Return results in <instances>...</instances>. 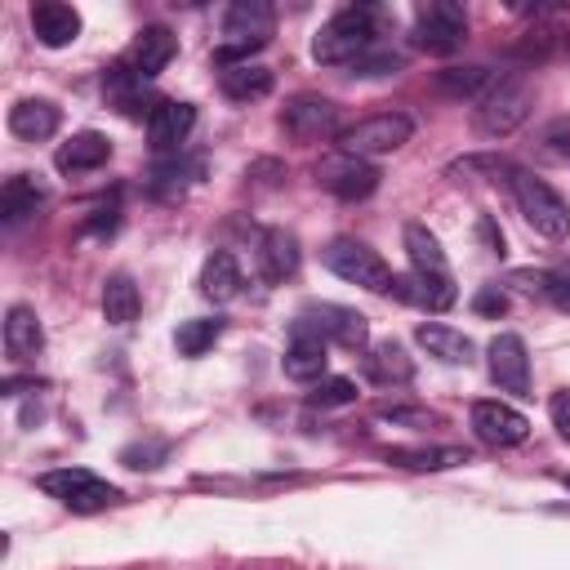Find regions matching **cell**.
I'll return each instance as SVG.
<instances>
[{"mask_svg": "<svg viewBox=\"0 0 570 570\" xmlns=\"http://www.w3.org/2000/svg\"><path fill=\"white\" fill-rule=\"evenodd\" d=\"M325 365H330V356H325V338L312 334V330H298L294 343H289L285 356H281L285 379H298V383H312V379L321 383V379H325Z\"/></svg>", "mask_w": 570, "mask_h": 570, "instance_id": "21", "label": "cell"}, {"mask_svg": "<svg viewBox=\"0 0 570 570\" xmlns=\"http://www.w3.org/2000/svg\"><path fill=\"white\" fill-rule=\"evenodd\" d=\"M272 27H276V13H272L267 0H236L223 18V40H218L214 58L223 67L249 62V53H258L272 40Z\"/></svg>", "mask_w": 570, "mask_h": 570, "instance_id": "2", "label": "cell"}, {"mask_svg": "<svg viewBox=\"0 0 570 570\" xmlns=\"http://www.w3.org/2000/svg\"><path fill=\"white\" fill-rule=\"evenodd\" d=\"M463 36H468L463 4H454V0H428V4L414 9V45L423 53L445 58V53H454L463 45Z\"/></svg>", "mask_w": 570, "mask_h": 570, "instance_id": "8", "label": "cell"}, {"mask_svg": "<svg viewBox=\"0 0 570 570\" xmlns=\"http://www.w3.org/2000/svg\"><path fill=\"white\" fill-rule=\"evenodd\" d=\"M138 307H142V298H138L134 276L111 272L102 281V316H107V325H134L138 321Z\"/></svg>", "mask_w": 570, "mask_h": 570, "instance_id": "27", "label": "cell"}, {"mask_svg": "<svg viewBox=\"0 0 570 570\" xmlns=\"http://www.w3.org/2000/svg\"><path fill=\"white\" fill-rule=\"evenodd\" d=\"M472 432L485 445L508 450V445H521L530 436V419L521 410H512L508 401H476L472 405Z\"/></svg>", "mask_w": 570, "mask_h": 570, "instance_id": "12", "label": "cell"}, {"mask_svg": "<svg viewBox=\"0 0 570 570\" xmlns=\"http://www.w3.org/2000/svg\"><path fill=\"white\" fill-rule=\"evenodd\" d=\"M512 196H517V209L525 214V223L548 236V240H561L570 236V205L561 200V191H552L543 178L525 174V169H512Z\"/></svg>", "mask_w": 570, "mask_h": 570, "instance_id": "5", "label": "cell"}, {"mask_svg": "<svg viewBox=\"0 0 570 570\" xmlns=\"http://www.w3.org/2000/svg\"><path fill=\"white\" fill-rule=\"evenodd\" d=\"M31 31L45 49H67L80 36V13L62 0H40L31 4Z\"/></svg>", "mask_w": 570, "mask_h": 570, "instance_id": "17", "label": "cell"}, {"mask_svg": "<svg viewBox=\"0 0 570 570\" xmlns=\"http://www.w3.org/2000/svg\"><path fill=\"white\" fill-rule=\"evenodd\" d=\"M410 134H414V120L405 111H379V116H365V120L338 129V147H343V156L370 160V156H387V151L405 147Z\"/></svg>", "mask_w": 570, "mask_h": 570, "instance_id": "6", "label": "cell"}, {"mask_svg": "<svg viewBox=\"0 0 570 570\" xmlns=\"http://www.w3.org/2000/svg\"><path fill=\"white\" fill-rule=\"evenodd\" d=\"M240 263L227 254V249H214L209 258H205V267H200V294L209 298V303H232L236 294H240Z\"/></svg>", "mask_w": 570, "mask_h": 570, "instance_id": "24", "label": "cell"}, {"mask_svg": "<svg viewBox=\"0 0 570 570\" xmlns=\"http://www.w3.org/2000/svg\"><path fill=\"white\" fill-rule=\"evenodd\" d=\"M307 401L321 405V410H330V405H352V401H356V383H352V379H338V374H334V379H321V383L307 392Z\"/></svg>", "mask_w": 570, "mask_h": 570, "instance_id": "32", "label": "cell"}, {"mask_svg": "<svg viewBox=\"0 0 570 570\" xmlns=\"http://www.w3.org/2000/svg\"><path fill=\"white\" fill-rule=\"evenodd\" d=\"M414 343L432 356V361H441V365H468L472 361V338L463 334V330H454V325H441V321H423V325H414Z\"/></svg>", "mask_w": 570, "mask_h": 570, "instance_id": "20", "label": "cell"}, {"mask_svg": "<svg viewBox=\"0 0 570 570\" xmlns=\"http://www.w3.org/2000/svg\"><path fill=\"white\" fill-rule=\"evenodd\" d=\"M374 414L387 419V423H396V428H428V423H436V414L423 410V405H387V401H383Z\"/></svg>", "mask_w": 570, "mask_h": 570, "instance_id": "33", "label": "cell"}, {"mask_svg": "<svg viewBox=\"0 0 570 570\" xmlns=\"http://www.w3.org/2000/svg\"><path fill=\"white\" fill-rule=\"evenodd\" d=\"M120 459H125L129 468H160V459H165V445H129Z\"/></svg>", "mask_w": 570, "mask_h": 570, "instance_id": "37", "label": "cell"}, {"mask_svg": "<svg viewBox=\"0 0 570 570\" xmlns=\"http://www.w3.org/2000/svg\"><path fill=\"white\" fill-rule=\"evenodd\" d=\"M174 53H178L174 31L160 27V22H151V27H142V31L134 36V45H129V53H125V71H134L138 80H147V76L165 71Z\"/></svg>", "mask_w": 570, "mask_h": 570, "instance_id": "15", "label": "cell"}, {"mask_svg": "<svg viewBox=\"0 0 570 570\" xmlns=\"http://www.w3.org/2000/svg\"><path fill=\"white\" fill-rule=\"evenodd\" d=\"M566 485H570V476H566Z\"/></svg>", "mask_w": 570, "mask_h": 570, "instance_id": "40", "label": "cell"}, {"mask_svg": "<svg viewBox=\"0 0 570 570\" xmlns=\"http://www.w3.org/2000/svg\"><path fill=\"white\" fill-rule=\"evenodd\" d=\"M294 272H298V240L289 232H267L263 236V276L285 281Z\"/></svg>", "mask_w": 570, "mask_h": 570, "instance_id": "29", "label": "cell"}, {"mask_svg": "<svg viewBox=\"0 0 570 570\" xmlns=\"http://www.w3.org/2000/svg\"><path fill=\"white\" fill-rule=\"evenodd\" d=\"M40 347H45L40 316H36L27 303H13V307L4 312V352H9V361L27 365V361L40 356Z\"/></svg>", "mask_w": 570, "mask_h": 570, "instance_id": "19", "label": "cell"}, {"mask_svg": "<svg viewBox=\"0 0 570 570\" xmlns=\"http://www.w3.org/2000/svg\"><path fill=\"white\" fill-rule=\"evenodd\" d=\"M472 307H476L481 316H499V312L508 307V298H503V289H499V285H485V289L472 298Z\"/></svg>", "mask_w": 570, "mask_h": 570, "instance_id": "38", "label": "cell"}, {"mask_svg": "<svg viewBox=\"0 0 570 570\" xmlns=\"http://www.w3.org/2000/svg\"><path fill=\"white\" fill-rule=\"evenodd\" d=\"M379 169L370 165V160H361V156H334V160H325L321 169H316V183L330 191V196H338V200H365L374 187H379Z\"/></svg>", "mask_w": 570, "mask_h": 570, "instance_id": "13", "label": "cell"}, {"mask_svg": "<svg viewBox=\"0 0 570 570\" xmlns=\"http://www.w3.org/2000/svg\"><path fill=\"white\" fill-rule=\"evenodd\" d=\"M58 125H62V111L49 98H22L9 107V134L22 142H45L58 134Z\"/></svg>", "mask_w": 570, "mask_h": 570, "instance_id": "18", "label": "cell"}, {"mask_svg": "<svg viewBox=\"0 0 570 570\" xmlns=\"http://www.w3.org/2000/svg\"><path fill=\"white\" fill-rule=\"evenodd\" d=\"M534 107V94L525 80L508 76V80H494L485 98H476V134L485 138H508Z\"/></svg>", "mask_w": 570, "mask_h": 570, "instance_id": "7", "label": "cell"}, {"mask_svg": "<svg viewBox=\"0 0 570 570\" xmlns=\"http://www.w3.org/2000/svg\"><path fill=\"white\" fill-rule=\"evenodd\" d=\"M40 205H45V187H40L31 174H13V178H4V187H0V218H4V227L27 223Z\"/></svg>", "mask_w": 570, "mask_h": 570, "instance_id": "23", "label": "cell"}, {"mask_svg": "<svg viewBox=\"0 0 570 570\" xmlns=\"http://www.w3.org/2000/svg\"><path fill=\"white\" fill-rule=\"evenodd\" d=\"M218 334H223L218 316H196V321H183L174 330V347H178V356H205L218 343Z\"/></svg>", "mask_w": 570, "mask_h": 570, "instance_id": "30", "label": "cell"}, {"mask_svg": "<svg viewBox=\"0 0 570 570\" xmlns=\"http://www.w3.org/2000/svg\"><path fill=\"white\" fill-rule=\"evenodd\" d=\"M485 356H490V379L499 392L530 396V352H525L521 334H494Z\"/></svg>", "mask_w": 570, "mask_h": 570, "instance_id": "11", "label": "cell"}, {"mask_svg": "<svg viewBox=\"0 0 570 570\" xmlns=\"http://www.w3.org/2000/svg\"><path fill=\"white\" fill-rule=\"evenodd\" d=\"M281 125H285L289 138H298V142H316V138L338 134V107H334L330 98H321V94H298V98L285 102Z\"/></svg>", "mask_w": 570, "mask_h": 570, "instance_id": "10", "label": "cell"}, {"mask_svg": "<svg viewBox=\"0 0 570 570\" xmlns=\"http://www.w3.org/2000/svg\"><path fill=\"white\" fill-rule=\"evenodd\" d=\"M383 459L410 472H441V468L468 463V450L463 445H387Z\"/></svg>", "mask_w": 570, "mask_h": 570, "instance_id": "22", "label": "cell"}, {"mask_svg": "<svg viewBox=\"0 0 570 570\" xmlns=\"http://www.w3.org/2000/svg\"><path fill=\"white\" fill-rule=\"evenodd\" d=\"M543 294L570 316V263H557L552 272H543Z\"/></svg>", "mask_w": 570, "mask_h": 570, "instance_id": "34", "label": "cell"}, {"mask_svg": "<svg viewBox=\"0 0 570 570\" xmlns=\"http://www.w3.org/2000/svg\"><path fill=\"white\" fill-rule=\"evenodd\" d=\"M548 414H552V428L570 441V387H561V392H552V401H548Z\"/></svg>", "mask_w": 570, "mask_h": 570, "instance_id": "35", "label": "cell"}, {"mask_svg": "<svg viewBox=\"0 0 570 570\" xmlns=\"http://www.w3.org/2000/svg\"><path fill=\"white\" fill-rule=\"evenodd\" d=\"M36 485L49 499H58L62 508H71V512H102V508H111V503L125 499L111 481L94 476L89 468H53V472H40Z\"/></svg>", "mask_w": 570, "mask_h": 570, "instance_id": "4", "label": "cell"}, {"mask_svg": "<svg viewBox=\"0 0 570 570\" xmlns=\"http://www.w3.org/2000/svg\"><path fill=\"white\" fill-rule=\"evenodd\" d=\"M436 85L445 94H454V98H485L490 85H494V71H485V67H450V71L436 76Z\"/></svg>", "mask_w": 570, "mask_h": 570, "instance_id": "31", "label": "cell"}, {"mask_svg": "<svg viewBox=\"0 0 570 570\" xmlns=\"http://www.w3.org/2000/svg\"><path fill=\"white\" fill-rule=\"evenodd\" d=\"M405 254H410L414 276H450L445 249H441V240L423 223H405Z\"/></svg>", "mask_w": 570, "mask_h": 570, "instance_id": "25", "label": "cell"}, {"mask_svg": "<svg viewBox=\"0 0 570 570\" xmlns=\"http://www.w3.org/2000/svg\"><path fill=\"white\" fill-rule=\"evenodd\" d=\"M352 67H356V76H383V71H396L401 58H396V53H374V58L365 53V58H356Z\"/></svg>", "mask_w": 570, "mask_h": 570, "instance_id": "36", "label": "cell"}, {"mask_svg": "<svg viewBox=\"0 0 570 570\" xmlns=\"http://www.w3.org/2000/svg\"><path fill=\"white\" fill-rule=\"evenodd\" d=\"M321 263H325L334 276H343L347 285H361V289H370V294H392V289H396L392 267H387L365 240L334 236V240L321 249Z\"/></svg>", "mask_w": 570, "mask_h": 570, "instance_id": "3", "label": "cell"}, {"mask_svg": "<svg viewBox=\"0 0 570 570\" xmlns=\"http://www.w3.org/2000/svg\"><path fill=\"white\" fill-rule=\"evenodd\" d=\"M374 36H379V9L374 4H347L334 18L321 22V31L312 36V58L325 62V67L356 62V58L370 53Z\"/></svg>", "mask_w": 570, "mask_h": 570, "instance_id": "1", "label": "cell"}, {"mask_svg": "<svg viewBox=\"0 0 570 570\" xmlns=\"http://www.w3.org/2000/svg\"><path fill=\"white\" fill-rule=\"evenodd\" d=\"M196 129V107L191 102H178V98H165L151 107L147 116V142L151 151H178Z\"/></svg>", "mask_w": 570, "mask_h": 570, "instance_id": "14", "label": "cell"}, {"mask_svg": "<svg viewBox=\"0 0 570 570\" xmlns=\"http://www.w3.org/2000/svg\"><path fill=\"white\" fill-rule=\"evenodd\" d=\"M566 49H570V40H566Z\"/></svg>", "mask_w": 570, "mask_h": 570, "instance_id": "41", "label": "cell"}, {"mask_svg": "<svg viewBox=\"0 0 570 570\" xmlns=\"http://www.w3.org/2000/svg\"><path fill=\"white\" fill-rule=\"evenodd\" d=\"M476 232H481V240H485V249H494V254H503V232L494 227V218H481V223H476Z\"/></svg>", "mask_w": 570, "mask_h": 570, "instance_id": "39", "label": "cell"}, {"mask_svg": "<svg viewBox=\"0 0 570 570\" xmlns=\"http://www.w3.org/2000/svg\"><path fill=\"white\" fill-rule=\"evenodd\" d=\"M107 160H111V138L98 134V129H80L53 151L58 174H89V169H102Z\"/></svg>", "mask_w": 570, "mask_h": 570, "instance_id": "16", "label": "cell"}, {"mask_svg": "<svg viewBox=\"0 0 570 570\" xmlns=\"http://www.w3.org/2000/svg\"><path fill=\"white\" fill-rule=\"evenodd\" d=\"M298 330L334 338L338 347H352V352H361L370 343V321L356 307H343V303H307L303 316H298Z\"/></svg>", "mask_w": 570, "mask_h": 570, "instance_id": "9", "label": "cell"}, {"mask_svg": "<svg viewBox=\"0 0 570 570\" xmlns=\"http://www.w3.org/2000/svg\"><path fill=\"white\" fill-rule=\"evenodd\" d=\"M218 85L232 102H254V98H267L272 94V71L258 67V62H236V67H223L218 71Z\"/></svg>", "mask_w": 570, "mask_h": 570, "instance_id": "26", "label": "cell"}, {"mask_svg": "<svg viewBox=\"0 0 570 570\" xmlns=\"http://www.w3.org/2000/svg\"><path fill=\"white\" fill-rule=\"evenodd\" d=\"M365 374H370L374 383H410V379H414V361L405 356V347H401L396 338H383V343L370 347Z\"/></svg>", "mask_w": 570, "mask_h": 570, "instance_id": "28", "label": "cell"}]
</instances>
